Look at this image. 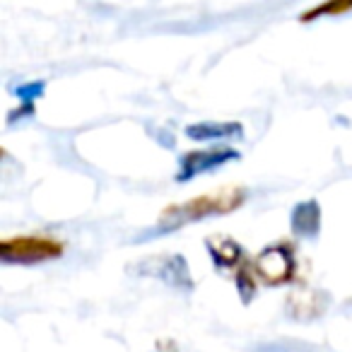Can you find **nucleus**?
<instances>
[{"label": "nucleus", "mask_w": 352, "mask_h": 352, "mask_svg": "<svg viewBox=\"0 0 352 352\" xmlns=\"http://www.w3.org/2000/svg\"><path fill=\"white\" fill-rule=\"evenodd\" d=\"M246 201V188L230 186L220 188L215 193H206V196L191 198L186 203H176L162 210L160 220H157V232H174L182 230L193 222H203L210 215H227L234 212L244 206Z\"/></svg>", "instance_id": "obj_1"}, {"label": "nucleus", "mask_w": 352, "mask_h": 352, "mask_svg": "<svg viewBox=\"0 0 352 352\" xmlns=\"http://www.w3.org/2000/svg\"><path fill=\"white\" fill-rule=\"evenodd\" d=\"M65 251L63 241L44 234L8 236L0 241V261L10 265H36L60 258Z\"/></svg>", "instance_id": "obj_2"}, {"label": "nucleus", "mask_w": 352, "mask_h": 352, "mask_svg": "<svg viewBox=\"0 0 352 352\" xmlns=\"http://www.w3.org/2000/svg\"><path fill=\"white\" fill-rule=\"evenodd\" d=\"M254 270L258 275L261 283L270 285V287H280L294 280L297 273V261H294V249L289 244H275L263 249L254 258Z\"/></svg>", "instance_id": "obj_3"}, {"label": "nucleus", "mask_w": 352, "mask_h": 352, "mask_svg": "<svg viewBox=\"0 0 352 352\" xmlns=\"http://www.w3.org/2000/svg\"><path fill=\"white\" fill-rule=\"evenodd\" d=\"M241 160V155L232 147H208V150H191L182 155L179 160V171H176V182L186 184L201 174H208L212 169H220L227 162Z\"/></svg>", "instance_id": "obj_4"}, {"label": "nucleus", "mask_w": 352, "mask_h": 352, "mask_svg": "<svg viewBox=\"0 0 352 352\" xmlns=\"http://www.w3.org/2000/svg\"><path fill=\"white\" fill-rule=\"evenodd\" d=\"M150 265V273L155 278H162L166 280L169 285L179 289H191L193 287V280H191V273H188V265L184 261V256H157V258H150L147 261Z\"/></svg>", "instance_id": "obj_5"}, {"label": "nucleus", "mask_w": 352, "mask_h": 352, "mask_svg": "<svg viewBox=\"0 0 352 352\" xmlns=\"http://www.w3.org/2000/svg\"><path fill=\"white\" fill-rule=\"evenodd\" d=\"M289 230L299 239H316L321 232V206L318 201H302L292 208Z\"/></svg>", "instance_id": "obj_6"}, {"label": "nucleus", "mask_w": 352, "mask_h": 352, "mask_svg": "<svg viewBox=\"0 0 352 352\" xmlns=\"http://www.w3.org/2000/svg\"><path fill=\"white\" fill-rule=\"evenodd\" d=\"M244 135V126L236 121H203L186 126V138L198 142L208 140H232V138Z\"/></svg>", "instance_id": "obj_7"}, {"label": "nucleus", "mask_w": 352, "mask_h": 352, "mask_svg": "<svg viewBox=\"0 0 352 352\" xmlns=\"http://www.w3.org/2000/svg\"><path fill=\"white\" fill-rule=\"evenodd\" d=\"M206 246L217 268H239L241 263H246L244 249L230 236H210L206 241Z\"/></svg>", "instance_id": "obj_8"}, {"label": "nucleus", "mask_w": 352, "mask_h": 352, "mask_svg": "<svg viewBox=\"0 0 352 352\" xmlns=\"http://www.w3.org/2000/svg\"><path fill=\"white\" fill-rule=\"evenodd\" d=\"M352 12V0H321L318 6L309 8L307 12L299 15V22H314L321 20V17H336V15H345Z\"/></svg>", "instance_id": "obj_9"}, {"label": "nucleus", "mask_w": 352, "mask_h": 352, "mask_svg": "<svg viewBox=\"0 0 352 352\" xmlns=\"http://www.w3.org/2000/svg\"><path fill=\"white\" fill-rule=\"evenodd\" d=\"M256 283H258V275L254 270V263H241L234 273V285L244 304H249L256 297Z\"/></svg>", "instance_id": "obj_10"}, {"label": "nucleus", "mask_w": 352, "mask_h": 352, "mask_svg": "<svg viewBox=\"0 0 352 352\" xmlns=\"http://www.w3.org/2000/svg\"><path fill=\"white\" fill-rule=\"evenodd\" d=\"M17 94H20L22 99H25V104H34V99H39L41 94H44V82H30L25 85V87L17 89Z\"/></svg>", "instance_id": "obj_11"}]
</instances>
